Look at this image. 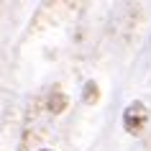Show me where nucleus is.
<instances>
[{"instance_id":"1","label":"nucleus","mask_w":151,"mask_h":151,"mask_svg":"<svg viewBox=\"0 0 151 151\" xmlns=\"http://www.w3.org/2000/svg\"><path fill=\"white\" fill-rule=\"evenodd\" d=\"M146 123H149V108H146L141 100L128 103L126 110H123V128H126V133L141 136L143 128H146Z\"/></svg>"},{"instance_id":"2","label":"nucleus","mask_w":151,"mask_h":151,"mask_svg":"<svg viewBox=\"0 0 151 151\" xmlns=\"http://www.w3.org/2000/svg\"><path fill=\"white\" fill-rule=\"evenodd\" d=\"M82 100L87 105H95L97 100H100V87H97L95 80H87L85 82V87H82Z\"/></svg>"},{"instance_id":"3","label":"nucleus","mask_w":151,"mask_h":151,"mask_svg":"<svg viewBox=\"0 0 151 151\" xmlns=\"http://www.w3.org/2000/svg\"><path fill=\"white\" fill-rule=\"evenodd\" d=\"M67 108V97L62 92H51V103H49V110L51 113H62Z\"/></svg>"},{"instance_id":"4","label":"nucleus","mask_w":151,"mask_h":151,"mask_svg":"<svg viewBox=\"0 0 151 151\" xmlns=\"http://www.w3.org/2000/svg\"><path fill=\"white\" fill-rule=\"evenodd\" d=\"M41 151H54V149H41Z\"/></svg>"}]
</instances>
